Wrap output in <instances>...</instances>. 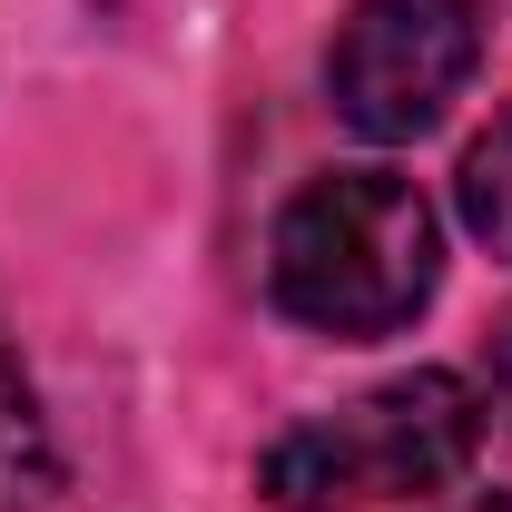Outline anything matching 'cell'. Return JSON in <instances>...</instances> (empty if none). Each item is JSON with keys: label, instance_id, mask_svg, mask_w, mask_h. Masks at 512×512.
I'll return each instance as SVG.
<instances>
[{"label": "cell", "instance_id": "4", "mask_svg": "<svg viewBox=\"0 0 512 512\" xmlns=\"http://www.w3.org/2000/svg\"><path fill=\"white\" fill-rule=\"evenodd\" d=\"M60 503V444H50V414L20 375V355L0 345V512H50Z\"/></svg>", "mask_w": 512, "mask_h": 512}, {"label": "cell", "instance_id": "3", "mask_svg": "<svg viewBox=\"0 0 512 512\" xmlns=\"http://www.w3.org/2000/svg\"><path fill=\"white\" fill-rule=\"evenodd\" d=\"M483 60V0H355L325 50L335 119L375 148H404L463 99Z\"/></svg>", "mask_w": 512, "mask_h": 512}, {"label": "cell", "instance_id": "1", "mask_svg": "<svg viewBox=\"0 0 512 512\" xmlns=\"http://www.w3.org/2000/svg\"><path fill=\"white\" fill-rule=\"evenodd\" d=\"M434 276H444V227L414 178L394 168H325L276 207V237H266V286L276 306L316 335H394L434 306Z\"/></svg>", "mask_w": 512, "mask_h": 512}, {"label": "cell", "instance_id": "2", "mask_svg": "<svg viewBox=\"0 0 512 512\" xmlns=\"http://www.w3.org/2000/svg\"><path fill=\"white\" fill-rule=\"evenodd\" d=\"M483 394L444 365L424 375H394L355 404H335L316 424L276 434L266 463H256V493L286 512H375V503H424V493H453L483 453Z\"/></svg>", "mask_w": 512, "mask_h": 512}, {"label": "cell", "instance_id": "5", "mask_svg": "<svg viewBox=\"0 0 512 512\" xmlns=\"http://www.w3.org/2000/svg\"><path fill=\"white\" fill-rule=\"evenodd\" d=\"M453 207H463V227L483 237L493 256H512V109L473 148H463V178H453Z\"/></svg>", "mask_w": 512, "mask_h": 512}, {"label": "cell", "instance_id": "6", "mask_svg": "<svg viewBox=\"0 0 512 512\" xmlns=\"http://www.w3.org/2000/svg\"><path fill=\"white\" fill-rule=\"evenodd\" d=\"M463 512H512V493H483V503H463Z\"/></svg>", "mask_w": 512, "mask_h": 512}]
</instances>
